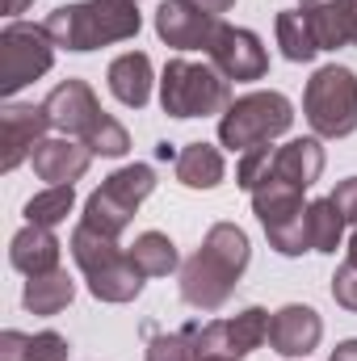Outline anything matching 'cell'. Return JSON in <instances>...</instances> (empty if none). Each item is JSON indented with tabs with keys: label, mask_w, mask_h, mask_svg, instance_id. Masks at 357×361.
<instances>
[{
	"label": "cell",
	"mask_w": 357,
	"mask_h": 361,
	"mask_svg": "<svg viewBox=\"0 0 357 361\" xmlns=\"http://www.w3.org/2000/svg\"><path fill=\"white\" fill-rule=\"evenodd\" d=\"M189 4H198V8H206L210 17H223L227 8H236V0H189Z\"/></svg>",
	"instance_id": "cell-35"
},
{
	"label": "cell",
	"mask_w": 357,
	"mask_h": 361,
	"mask_svg": "<svg viewBox=\"0 0 357 361\" xmlns=\"http://www.w3.org/2000/svg\"><path fill=\"white\" fill-rule=\"evenodd\" d=\"M253 214L261 219L269 248L277 257H303V252H311L303 189H294V185H286V180H277V177H265L253 189Z\"/></svg>",
	"instance_id": "cell-7"
},
{
	"label": "cell",
	"mask_w": 357,
	"mask_h": 361,
	"mask_svg": "<svg viewBox=\"0 0 357 361\" xmlns=\"http://www.w3.org/2000/svg\"><path fill=\"white\" fill-rule=\"evenodd\" d=\"M42 25L55 38V47L85 55L97 47L135 38L143 30V17H139V4L131 0H80V4H59Z\"/></svg>",
	"instance_id": "cell-2"
},
{
	"label": "cell",
	"mask_w": 357,
	"mask_h": 361,
	"mask_svg": "<svg viewBox=\"0 0 357 361\" xmlns=\"http://www.w3.org/2000/svg\"><path fill=\"white\" fill-rule=\"evenodd\" d=\"M59 248H63V244L55 240L51 227L25 223V227L8 240V265L17 273H25V277H38V273L59 269Z\"/></svg>",
	"instance_id": "cell-15"
},
{
	"label": "cell",
	"mask_w": 357,
	"mask_h": 361,
	"mask_svg": "<svg viewBox=\"0 0 357 361\" xmlns=\"http://www.w3.org/2000/svg\"><path fill=\"white\" fill-rule=\"evenodd\" d=\"M38 180L47 185H76V180L89 173L92 152L80 143V139H68V135H55V139H42L30 156Z\"/></svg>",
	"instance_id": "cell-14"
},
{
	"label": "cell",
	"mask_w": 357,
	"mask_h": 361,
	"mask_svg": "<svg viewBox=\"0 0 357 361\" xmlns=\"http://www.w3.org/2000/svg\"><path fill=\"white\" fill-rule=\"evenodd\" d=\"M269 315L265 307H244L240 315H231V319H223L227 324V349H231V357H248V353H257L261 345L269 341Z\"/></svg>",
	"instance_id": "cell-24"
},
{
	"label": "cell",
	"mask_w": 357,
	"mask_h": 361,
	"mask_svg": "<svg viewBox=\"0 0 357 361\" xmlns=\"http://www.w3.org/2000/svg\"><path fill=\"white\" fill-rule=\"evenodd\" d=\"M269 169H273V147H269V143H261V147H248V152H240V164H236V185L253 193V189L269 177Z\"/></svg>",
	"instance_id": "cell-30"
},
{
	"label": "cell",
	"mask_w": 357,
	"mask_h": 361,
	"mask_svg": "<svg viewBox=\"0 0 357 361\" xmlns=\"http://www.w3.org/2000/svg\"><path fill=\"white\" fill-rule=\"evenodd\" d=\"M47 130H51L47 105H17V101H8L0 109V169L4 173L21 169L34 156V147L47 139Z\"/></svg>",
	"instance_id": "cell-11"
},
{
	"label": "cell",
	"mask_w": 357,
	"mask_h": 361,
	"mask_svg": "<svg viewBox=\"0 0 357 361\" xmlns=\"http://www.w3.org/2000/svg\"><path fill=\"white\" fill-rule=\"evenodd\" d=\"M290 126H294V105L286 92H244L219 114V143L227 152H248L273 143Z\"/></svg>",
	"instance_id": "cell-5"
},
{
	"label": "cell",
	"mask_w": 357,
	"mask_h": 361,
	"mask_svg": "<svg viewBox=\"0 0 357 361\" xmlns=\"http://www.w3.org/2000/svg\"><path fill=\"white\" fill-rule=\"evenodd\" d=\"M324 341V319L315 307L303 302H286L282 311H273L269 319V349L282 357H307L315 345Z\"/></svg>",
	"instance_id": "cell-13"
},
{
	"label": "cell",
	"mask_w": 357,
	"mask_h": 361,
	"mask_svg": "<svg viewBox=\"0 0 357 361\" xmlns=\"http://www.w3.org/2000/svg\"><path fill=\"white\" fill-rule=\"evenodd\" d=\"M126 252H131V261L139 265L143 277H169L173 269H181L177 244H173L164 231H143V235H135V244H131Z\"/></svg>",
	"instance_id": "cell-22"
},
{
	"label": "cell",
	"mask_w": 357,
	"mask_h": 361,
	"mask_svg": "<svg viewBox=\"0 0 357 361\" xmlns=\"http://www.w3.org/2000/svg\"><path fill=\"white\" fill-rule=\"evenodd\" d=\"M135 210H139V206H131V202H126V197H118L109 185H101V189H92V193H89L80 223L92 227V231H101V235H109V240H118V235L131 227Z\"/></svg>",
	"instance_id": "cell-21"
},
{
	"label": "cell",
	"mask_w": 357,
	"mask_h": 361,
	"mask_svg": "<svg viewBox=\"0 0 357 361\" xmlns=\"http://www.w3.org/2000/svg\"><path fill=\"white\" fill-rule=\"evenodd\" d=\"M72 210H76V189H72V185H47V189H38V193L25 202V223L55 231L59 223H68Z\"/></svg>",
	"instance_id": "cell-26"
},
{
	"label": "cell",
	"mask_w": 357,
	"mask_h": 361,
	"mask_svg": "<svg viewBox=\"0 0 357 361\" xmlns=\"http://www.w3.org/2000/svg\"><path fill=\"white\" fill-rule=\"evenodd\" d=\"M85 147H89L92 156H109V160H118V156H126L131 152V135H126V126L118 122V118H101V126L92 130L89 139H85Z\"/></svg>",
	"instance_id": "cell-28"
},
{
	"label": "cell",
	"mask_w": 357,
	"mask_h": 361,
	"mask_svg": "<svg viewBox=\"0 0 357 361\" xmlns=\"http://www.w3.org/2000/svg\"><path fill=\"white\" fill-rule=\"evenodd\" d=\"M173 173L185 189H214L227 177V160L210 143H185L177 152V160H173Z\"/></svg>",
	"instance_id": "cell-19"
},
{
	"label": "cell",
	"mask_w": 357,
	"mask_h": 361,
	"mask_svg": "<svg viewBox=\"0 0 357 361\" xmlns=\"http://www.w3.org/2000/svg\"><path fill=\"white\" fill-rule=\"evenodd\" d=\"M105 185H109L118 197H126L131 206H143V202L152 197V189H156V173H152V164H126V169L109 173Z\"/></svg>",
	"instance_id": "cell-27"
},
{
	"label": "cell",
	"mask_w": 357,
	"mask_h": 361,
	"mask_svg": "<svg viewBox=\"0 0 357 361\" xmlns=\"http://www.w3.org/2000/svg\"><path fill=\"white\" fill-rule=\"evenodd\" d=\"M332 202H337V210L345 214V223H353L357 227V177H349V180H341L332 193H328Z\"/></svg>",
	"instance_id": "cell-33"
},
{
	"label": "cell",
	"mask_w": 357,
	"mask_h": 361,
	"mask_svg": "<svg viewBox=\"0 0 357 361\" xmlns=\"http://www.w3.org/2000/svg\"><path fill=\"white\" fill-rule=\"evenodd\" d=\"M156 160H169V164H173V160H177V147H173V143H156Z\"/></svg>",
	"instance_id": "cell-39"
},
{
	"label": "cell",
	"mask_w": 357,
	"mask_h": 361,
	"mask_svg": "<svg viewBox=\"0 0 357 361\" xmlns=\"http://www.w3.org/2000/svg\"><path fill=\"white\" fill-rule=\"evenodd\" d=\"M72 353V345H68V336H59V332H34L30 336V357L25 361H68Z\"/></svg>",
	"instance_id": "cell-31"
},
{
	"label": "cell",
	"mask_w": 357,
	"mask_h": 361,
	"mask_svg": "<svg viewBox=\"0 0 357 361\" xmlns=\"http://www.w3.org/2000/svg\"><path fill=\"white\" fill-rule=\"evenodd\" d=\"M160 105L169 118H210V114H223L231 105V80L206 59V63H193V59H169L164 63V76H160Z\"/></svg>",
	"instance_id": "cell-4"
},
{
	"label": "cell",
	"mask_w": 357,
	"mask_h": 361,
	"mask_svg": "<svg viewBox=\"0 0 357 361\" xmlns=\"http://www.w3.org/2000/svg\"><path fill=\"white\" fill-rule=\"evenodd\" d=\"M303 114L315 139H349L357 130V72L328 63L303 89Z\"/></svg>",
	"instance_id": "cell-6"
},
{
	"label": "cell",
	"mask_w": 357,
	"mask_h": 361,
	"mask_svg": "<svg viewBox=\"0 0 357 361\" xmlns=\"http://www.w3.org/2000/svg\"><path fill=\"white\" fill-rule=\"evenodd\" d=\"M307 235H311V252L332 257V252L341 248L345 214L337 210V202H332V197H315V202H307Z\"/></svg>",
	"instance_id": "cell-23"
},
{
	"label": "cell",
	"mask_w": 357,
	"mask_h": 361,
	"mask_svg": "<svg viewBox=\"0 0 357 361\" xmlns=\"http://www.w3.org/2000/svg\"><path fill=\"white\" fill-rule=\"evenodd\" d=\"M25 357H30V336L17 332V328L0 332V361H25Z\"/></svg>",
	"instance_id": "cell-34"
},
{
	"label": "cell",
	"mask_w": 357,
	"mask_h": 361,
	"mask_svg": "<svg viewBox=\"0 0 357 361\" xmlns=\"http://www.w3.org/2000/svg\"><path fill=\"white\" fill-rule=\"evenodd\" d=\"M72 298H76V281L68 277L63 265H59V269H51V273L30 277V281H25V290H21V307H25L30 315H59Z\"/></svg>",
	"instance_id": "cell-20"
},
{
	"label": "cell",
	"mask_w": 357,
	"mask_h": 361,
	"mask_svg": "<svg viewBox=\"0 0 357 361\" xmlns=\"http://www.w3.org/2000/svg\"><path fill=\"white\" fill-rule=\"evenodd\" d=\"M47 118H51V130H59V135H68V139H89L92 130L101 126V118H105V109H101V101H97V92L85 85V80H63V85H55V89L47 92Z\"/></svg>",
	"instance_id": "cell-10"
},
{
	"label": "cell",
	"mask_w": 357,
	"mask_h": 361,
	"mask_svg": "<svg viewBox=\"0 0 357 361\" xmlns=\"http://www.w3.org/2000/svg\"><path fill=\"white\" fill-rule=\"evenodd\" d=\"M253 261V244L236 223H214L202 248L181 265V298L193 311H219L236 294L240 277Z\"/></svg>",
	"instance_id": "cell-1"
},
{
	"label": "cell",
	"mask_w": 357,
	"mask_h": 361,
	"mask_svg": "<svg viewBox=\"0 0 357 361\" xmlns=\"http://www.w3.org/2000/svg\"><path fill=\"white\" fill-rule=\"evenodd\" d=\"M105 80H109V92L126 105V109H143L147 101H152V59L143 55V51H126V55H118L114 63H109V72H105Z\"/></svg>",
	"instance_id": "cell-17"
},
{
	"label": "cell",
	"mask_w": 357,
	"mask_h": 361,
	"mask_svg": "<svg viewBox=\"0 0 357 361\" xmlns=\"http://www.w3.org/2000/svg\"><path fill=\"white\" fill-rule=\"evenodd\" d=\"M219 21H223V17H210L206 8H198V4H189V0H164V4L156 8V34H160V42L173 47V51H202V55H206V47H210Z\"/></svg>",
	"instance_id": "cell-12"
},
{
	"label": "cell",
	"mask_w": 357,
	"mask_h": 361,
	"mask_svg": "<svg viewBox=\"0 0 357 361\" xmlns=\"http://www.w3.org/2000/svg\"><path fill=\"white\" fill-rule=\"evenodd\" d=\"M349 47H357V0H349Z\"/></svg>",
	"instance_id": "cell-38"
},
{
	"label": "cell",
	"mask_w": 357,
	"mask_h": 361,
	"mask_svg": "<svg viewBox=\"0 0 357 361\" xmlns=\"http://www.w3.org/2000/svg\"><path fill=\"white\" fill-rule=\"evenodd\" d=\"M320 173H324V147H320V139H290V143L273 147L269 177L286 180V185H294V189L307 193L320 180Z\"/></svg>",
	"instance_id": "cell-16"
},
{
	"label": "cell",
	"mask_w": 357,
	"mask_h": 361,
	"mask_svg": "<svg viewBox=\"0 0 357 361\" xmlns=\"http://www.w3.org/2000/svg\"><path fill=\"white\" fill-rule=\"evenodd\" d=\"M51 63H55V38L47 34V25L8 21L0 30V89L8 97L47 76Z\"/></svg>",
	"instance_id": "cell-8"
},
{
	"label": "cell",
	"mask_w": 357,
	"mask_h": 361,
	"mask_svg": "<svg viewBox=\"0 0 357 361\" xmlns=\"http://www.w3.org/2000/svg\"><path fill=\"white\" fill-rule=\"evenodd\" d=\"M298 13L307 17L320 51L349 47V0H298Z\"/></svg>",
	"instance_id": "cell-18"
},
{
	"label": "cell",
	"mask_w": 357,
	"mask_h": 361,
	"mask_svg": "<svg viewBox=\"0 0 357 361\" xmlns=\"http://www.w3.org/2000/svg\"><path fill=\"white\" fill-rule=\"evenodd\" d=\"M332 298H337V307L357 311V261H345L332 273Z\"/></svg>",
	"instance_id": "cell-32"
},
{
	"label": "cell",
	"mask_w": 357,
	"mask_h": 361,
	"mask_svg": "<svg viewBox=\"0 0 357 361\" xmlns=\"http://www.w3.org/2000/svg\"><path fill=\"white\" fill-rule=\"evenodd\" d=\"M273 30H277V47H282V55H286L290 63H311V59L320 55V42H315V34H311L307 17H303L298 8L277 13Z\"/></svg>",
	"instance_id": "cell-25"
},
{
	"label": "cell",
	"mask_w": 357,
	"mask_h": 361,
	"mask_svg": "<svg viewBox=\"0 0 357 361\" xmlns=\"http://www.w3.org/2000/svg\"><path fill=\"white\" fill-rule=\"evenodd\" d=\"M131 4H139V0H131Z\"/></svg>",
	"instance_id": "cell-42"
},
{
	"label": "cell",
	"mask_w": 357,
	"mask_h": 361,
	"mask_svg": "<svg viewBox=\"0 0 357 361\" xmlns=\"http://www.w3.org/2000/svg\"><path fill=\"white\" fill-rule=\"evenodd\" d=\"M349 261H357V227H353V240H349Z\"/></svg>",
	"instance_id": "cell-40"
},
{
	"label": "cell",
	"mask_w": 357,
	"mask_h": 361,
	"mask_svg": "<svg viewBox=\"0 0 357 361\" xmlns=\"http://www.w3.org/2000/svg\"><path fill=\"white\" fill-rule=\"evenodd\" d=\"M328 361H357V336L353 341H341L337 349H332V357Z\"/></svg>",
	"instance_id": "cell-36"
},
{
	"label": "cell",
	"mask_w": 357,
	"mask_h": 361,
	"mask_svg": "<svg viewBox=\"0 0 357 361\" xmlns=\"http://www.w3.org/2000/svg\"><path fill=\"white\" fill-rule=\"evenodd\" d=\"M202 361H240V357H227V353H214V357H202Z\"/></svg>",
	"instance_id": "cell-41"
},
{
	"label": "cell",
	"mask_w": 357,
	"mask_h": 361,
	"mask_svg": "<svg viewBox=\"0 0 357 361\" xmlns=\"http://www.w3.org/2000/svg\"><path fill=\"white\" fill-rule=\"evenodd\" d=\"M206 59L227 80H236V85L265 80V72H269V55H265V47H261V38L253 30H240V25H227V21H219L214 38L206 47Z\"/></svg>",
	"instance_id": "cell-9"
},
{
	"label": "cell",
	"mask_w": 357,
	"mask_h": 361,
	"mask_svg": "<svg viewBox=\"0 0 357 361\" xmlns=\"http://www.w3.org/2000/svg\"><path fill=\"white\" fill-rule=\"evenodd\" d=\"M30 4H34V0H4V13H8V17L17 21V17H21V13L30 8Z\"/></svg>",
	"instance_id": "cell-37"
},
{
	"label": "cell",
	"mask_w": 357,
	"mask_h": 361,
	"mask_svg": "<svg viewBox=\"0 0 357 361\" xmlns=\"http://www.w3.org/2000/svg\"><path fill=\"white\" fill-rule=\"evenodd\" d=\"M72 261L80 265L85 281H89V294L97 302H135L139 290H143V273L131 261L126 248H118V240L92 231V227H76L72 231Z\"/></svg>",
	"instance_id": "cell-3"
},
{
	"label": "cell",
	"mask_w": 357,
	"mask_h": 361,
	"mask_svg": "<svg viewBox=\"0 0 357 361\" xmlns=\"http://www.w3.org/2000/svg\"><path fill=\"white\" fill-rule=\"evenodd\" d=\"M143 361H193V349H189L185 332H156V328H147Z\"/></svg>",
	"instance_id": "cell-29"
}]
</instances>
